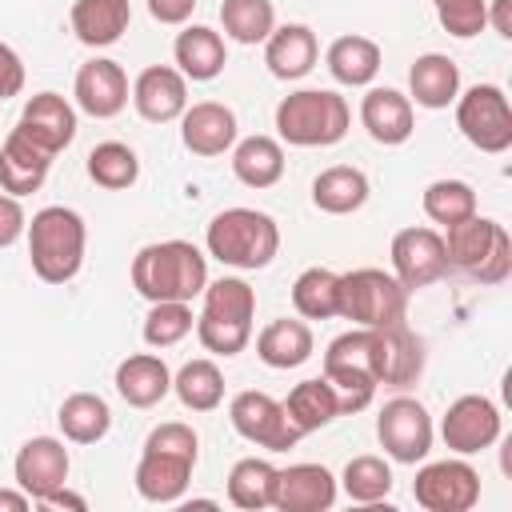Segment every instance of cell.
Returning a JSON list of instances; mask_svg holds the SVG:
<instances>
[{"label":"cell","instance_id":"6","mask_svg":"<svg viewBox=\"0 0 512 512\" xmlns=\"http://www.w3.org/2000/svg\"><path fill=\"white\" fill-rule=\"evenodd\" d=\"M408 288L384 268H352L340 276V316L352 328H392L404 324Z\"/></svg>","mask_w":512,"mask_h":512},{"label":"cell","instance_id":"45","mask_svg":"<svg viewBox=\"0 0 512 512\" xmlns=\"http://www.w3.org/2000/svg\"><path fill=\"white\" fill-rule=\"evenodd\" d=\"M144 448H156V452H176V456L196 460V456H200V436H196L188 424L168 420V424H156V428L148 432Z\"/></svg>","mask_w":512,"mask_h":512},{"label":"cell","instance_id":"41","mask_svg":"<svg viewBox=\"0 0 512 512\" xmlns=\"http://www.w3.org/2000/svg\"><path fill=\"white\" fill-rule=\"evenodd\" d=\"M220 24H224V36L236 44H264L276 28V8L272 0H224Z\"/></svg>","mask_w":512,"mask_h":512},{"label":"cell","instance_id":"49","mask_svg":"<svg viewBox=\"0 0 512 512\" xmlns=\"http://www.w3.org/2000/svg\"><path fill=\"white\" fill-rule=\"evenodd\" d=\"M196 0H148V16L156 24H184L192 16Z\"/></svg>","mask_w":512,"mask_h":512},{"label":"cell","instance_id":"52","mask_svg":"<svg viewBox=\"0 0 512 512\" xmlns=\"http://www.w3.org/2000/svg\"><path fill=\"white\" fill-rule=\"evenodd\" d=\"M32 496L24 488H0V512H28Z\"/></svg>","mask_w":512,"mask_h":512},{"label":"cell","instance_id":"15","mask_svg":"<svg viewBox=\"0 0 512 512\" xmlns=\"http://www.w3.org/2000/svg\"><path fill=\"white\" fill-rule=\"evenodd\" d=\"M68 448L64 440L56 436H32L20 444L16 460H12V476H16V488H24L32 496V504L48 492H56L60 484H68Z\"/></svg>","mask_w":512,"mask_h":512},{"label":"cell","instance_id":"22","mask_svg":"<svg viewBox=\"0 0 512 512\" xmlns=\"http://www.w3.org/2000/svg\"><path fill=\"white\" fill-rule=\"evenodd\" d=\"M360 124L368 128V136L384 148L404 144L416 132V112L412 100L396 88H368L360 100Z\"/></svg>","mask_w":512,"mask_h":512},{"label":"cell","instance_id":"5","mask_svg":"<svg viewBox=\"0 0 512 512\" xmlns=\"http://www.w3.org/2000/svg\"><path fill=\"white\" fill-rule=\"evenodd\" d=\"M204 244H208V256H216L220 264L228 268H240V272H256V268H268L280 252V228L268 212H256V208H224L208 220V232H204Z\"/></svg>","mask_w":512,"mask_h":512},{"label":"cell","instance_id":"1","mask_svg":"<svg viewBox=\"0 0 512 512\" xmlns=\"http://www.w3.org/2000/svg\"><path fill=\"white\" fill-rule=\"evenodd\" d=\"M128 276L148 304H160V300L192 304L208 284V256L192 240H156L132 256Z\"/></svg>","mask_w":512,"mask_h":512},{"label":"cell","instance_id":"44","mask_svg":"<svg viewBox=\"0 0 512 512\" xmlns=\"http://www.w3.org/2000/svg\"><path fill=\"white\" fill-rule=\"evenodd\" d=\"M432 8H436L440 28L448 36H456V40H472L488 24V16H484L488 0H432Z\"/></svg>","mask_w":512,"mask_h":512},{"label":"cell","instance_id":"50","mask_svg":"<svg viewBox=\"0 0 512 512\" xmlns=\"http://www.w3.org/2000/svg\"><path fill=\"white\" fill-rule=\"evenodd\" d=\"M36 508H72V512H84V508H88V500H84L80 492H68V484H60L56 492L40 496V500H36Z\"/></svg>","mask_w":512,"mask_h":512},{"label":"cell","instance_id":"17","mask_svg":"<svg viewBox=\"0 0 512 512\" xmlns=\"http://www.w3.org/2000/svg\"><path fill=\"white\" fill-rule=\"evenodd\" d=\"M72 96H76L80 112H88L96 120H112L128 108V72L108 56H92L88 64H80Z\"/></svg>","mask_w":512,"mask_h":512},{"label":"cell","instance_id":"36","mask_svg":"<svg viewBox=\"0 0 512 512\" xmlns=\"http://www.w3.org/2000/svg\"><path fill=\"white\" fill-rule=\"evenodd\" d=\"M292 308L300 320H332L340 316V272L332 268H304L292 284Z\"/></svg>","mask_w":512,"mask_h":512},{"label":"cell","instance_id":"32","mask_svg":"<svg viewBox=\"0 0 512 512\" xmlns=\"http://www.w3.org/2000/svg\"><path fill=\"white\" fill-rule=\"evenodd\" d=\"M500 220H492V216H468V220H460V224H452V228H444V256H448V268H460V272H476L480 264H484V256L492 252V244H496V236H500Z\"/></svg>","mask_w":512,"mask_h":512},{"label":"cell","instance_id":"19","mask_svg":"<svg viewBox=\"0 0 512 512\" xmlns=\"http://www.w3.org/2000/svg\"><path fill=\"white\" fill-rule=\"evenodd\" d=\"M132 108L148 120V124H168L180 120V112L188 108V80L180 76V68L172 64H152L136 76L132 84Z\"/></svg>","mask_w":512,"mask_h":512},{"label":"cell","instance_id":"13","mask_svg":"<svg viewBox=\"0 0 512 512\" xmlns=\"http://www.w3.org/2000/svg\"><path fill=\"white\" fill-rule=\"evenodd\" d=\"M388 256H392V276H396L408 292L428 288V284H436V280L448 272L444 232L424 228V224H420V228H400V232L392 236Z\"/></svg>","mask_w":512,"mask_h":512},{"label":"cell","instance_id":"51","mask_svg":"<svg viewBox=\"0 0 512 512\" xmlns=\"http://www.w3.org/2000/svg\"><path fill=\"white\" fill-rule=\"evenodd\" d=\"M484 16H488V24H492L504 40H512V0H488Z\"/></svg>","mask_w":512,"mask_h":512},{"label":"cell","instance_id":"16","mask_svg":"<svg viewBox=\"0 0 512 512\" xmlns=\"http://www.w3.org/2000/svg\"><path fill=\"white\" fill-rule=\"evenodd\" d=\"M336 476L324 464H288L276 468L272 480V508L280 512H328L336 504Z\"/></svg>","mask_w":512,"mask_h":512},{"label":"cell","instance_id":"10","mask_svg":"<svg viewBox=\"0 0 512 512\" xmlns=\"http://www.w3.org/2000/svg\"><path fill=\"white\" fill-rule=\"evenodd\" d=\"M228 420L248 444L264 448V452H288V448L300 444V432L292 428L284 404L268 392H256V388L236 392L232 404H228Z\"/></svg>","mask_w":512,"mask_h":512},{"label":"cell","instance_id":"26","mask_svg":"<svg viewBox=\"0 0 512 512\" xmlns=\"http://www.w3.org/2000/svg\"><path fill=\"white\" fill-rule=\"evenodd\" d=\"M172 56H176L180 76H184V80H196V84L216 80V76L224 72V64H228L224 36H220L216 28H208V24H188V28L176 36Z\"/></svg>","mask_w":512,"mask_h":512},{"label":"cell","instance_id":"18","mask_svg":"<svg viewBox=\"0 0 512 512\" xmlns=\"http://www.w3.org/2000/svg\"><path fill=\"white\" fill-rule=\"evenodd\" d=\"M236 112L220 100H200L180 112V140L192 156H224L236 144Z\"/></svg>","mask_w":512,"mask_h":512},{"label":"cell","instance_id":"9","mask_svg":"<svg viewBox=\"0 0 512 512\" xmlns=\"http://www.w3.org/2000/svg\"><path fill=\"white\" fill-rule=\"evenodd\" d=\"M432 416L416 396H392L376 416V440L396 464H420L432 452Z\"/></svg>","mask_w":512,"mask_h":512},{"label":"cell","instance_id":"24","mask_svg":"<svg viewBox=\"0 0 512 512\" xmlns=\"http://www.w3.org/2000/svg\"><path fill=\"white\" fill-rule=\"evenodd\" d=\"M116 396L132 408H156L172 392V372L156 352H132L116 364Z\"/></svg>","mask_w":512,"mask_h":512},{"label":"cell","instance_id":"8","mask_svg":"<svg viewBox=\"0 0 512 512\" xmlns=\"http://www.w3.org/2000/svg\"><path fill=\"white\" fill-rule=\"evenodd\" d=\"M456 128L460 136L488 152L500 156L512 148V104L500 84H472L468 92L456 96Z\"/></svg>","mask_w":512,"mask_h":512},{"label":"cell","instance_id":"31","mask_svg":"<svg viewBox=\"0 0 512 512\" xmlns=\"http://www.w3.org/2000/svg\"><path fill=\"white\" fill-rule=\"evenodd\" d=\"M368 176L352 164H332L312 180V204L328 216H348L368 204Z\"/></svg>","mask_w":512,"mask_h":512},{"label":"cell","instance_id":"39","mask_svg":"<svg viewBox=\"0 0 512 512\" xmlns=\"http://www.w3.org/2000/svg\"><path fill=\"white\" fill-rule=\"evenodd\" d=\"M84 168H88V180L100 184V188H108V192H124V188H132L140 180V156L128 144H120V140L96 144L88 152V164Z\"/></svg>","mask_w":512,"mask_h":512},{"label":"cell","instance_id":"25","mask_svg":"<svg viewBox=\"0 0 512 512\" xmlns=\"http://www.w3.org/2000/svg\"><path fill=\"white\" fill-rule=\"evenodd\" d=\"M320 44L308 24H280L264 40V64L276 80H304L316 68Z\"/></svg>","mask_w":512,"mask_h":512},{"label":"cell","instance_id":"11","mask_svg":"<svg viewBox=\"0 0 512 512\" xmlns=\"http://www.w3.org/2000/svg\"><path fill=\"white\" fill-rule=\"evenodd\" d=\"M412 496L428 512H468L480 500V472L456 456V460H432L416 472Z\"/></svg>","mask_w":512,"mask_h":512},{"label":"cell","instance_id":"30","mask_svg":"<svg viewBox=\"0 0 512 512\" xmlns=\"http://www.w3.org/2000/svg\"><path fill=\"white\" fill-rule=\"evenodd\" d=\"M324 64H328V72H332L336 84H344V88H368L376 80V72H380V44L372 36H356V32L336 36L328 44Z\"/></svg>","mask_w":512,"mask_h":512},{"label":"cell","instance_id":"14","mask_svg":"<svg viewBox=\"0 0 512 512\" xmlns=\"http://www.w3.org/2000/svg\"><path fill=\"white\" fill-rule=\"evenodd\" d=\"M368 356H372L376 384H388V388H408L424 372V340L408 332V324L368 328Z\"/></svg>","mask_w":512,"mask_h":512},{"label":"cell","instance_id":"47","mask_svg":"<svg viewBox=\"0 0 512 512\" xmlns=\"http://www.w3.org/2000/svg\"><path fill=\"white\" fill-rule=\"evenodd\" d=\"M28 228V216L20 208V196L0 192V248H12Z\"/></svg>","mask_w":512,"mask_h":512},{"label":"cell","instance_id":"21","mask_svg":"<svg viewBox=\"0 0 512 512\" xmlns=\"http://www.w3.org/2000/svg\"><path fill=\"white\" fill-rule=\"evenodd\" d=\"M52 152L40 148L32 136H24L20 128H12L0 144V188L8 196H28V192H40V184L48 180V168H52Z\"/></svg>","mask_w":512,"mask_h":512},{"label":"cell","instance_id":"43","mask_svg":"<svg viewBox=\"0 0 512 512\" xmlns=\"http://www.w3.org/2000/svg\"><path fill=\"white\" fill-rule=\"evenodd\" d=\"M192 328H196L192 304H184V300H160V304L148 308L140 332H144V344H148V348H172V344H180Z\"/></svg>","mask_w":512,"mask_h":512},{"label":"cell","instance_id":"3","mask_svg":"<svg viewBox=\"0 0 512 512\" xmlns=\"http://www.w3.org/2000/svg\"><path fill=\"white\" fill-rule=\"evenodd\" d=\"M352 108L332 88H300L276 104V136L292 148H332L348 136Z\"/></svg>","mask_w":512,"mask_h":512},{"label":"cell","instance_id":"20","mask_svg":"<svg viewBox=\"0 0 512 512\" xmlns=\"http://www.w3.org/2000/svg\"><path fill=\"white\" fill-rule=\"evenodd\" d=\"M16 128H20L24 136H32L40 148H48L52 156H60V152L76 140V108H72L60 92H36V96L24 104Z\"/></svg>","mask_w":512,"mask_h":512},{"label":"cell","instance_id":"2","mask_svg":"<svg viewBox=\"0 0 512 512\" xmlns=\"http://www.w3.org/2000/svg\"><path fill=\"white\" fill-rule=\"evenodd\" d=\"M24 236H28V264L44 284H68L80 276L88 228L76 208H64V204L40 208L28 220Z\"/></svg>","mask_w":512,"mask_h":512},{"label":"cell","instance_id":"7","mask_svg":"<svg viewBox=\"0 0 512 512\" xmlns=\"http://www.w3.org/2000/svg\"><path fill=\"white\" fill-rule=\"evenodd\" d=\"M324 380L336 388L340 416H352L372 404L376 396V376H372V356H368V328L340 332L324 348Z\"/></svg>","mask_w":512,"mask_h":512},{"label":"cell","instance_id":"12","mask_svg":"<svg viewBox=\"0 0 512 512\" xmlns=\"http://www.w3.org/2000/svg\"><path fill=\"white\" fill-rule=\"evenodd\" d=\"M500 432H504L500 408L476 392L456 396L448 404V412L440 416V436H444L448 452H456V456H476V452L492 448L500 440Z\"/></svg>","mask_w":512,"mask_h":512},{"label":"cell","instance_id":"34","mask_svg":"<svg viewBox=\"0 0 512 512\" xmlns=\"http://www.w3.org/2000/svg\"><path fill=\"white\" fill-rule=\"evenodd\" d=\"M232 176L248 188H272L284 176V148L272 136H244L232 144Z\"/></svg>","mask_w":512,"mask_h":512},{"label":"cell","instance_id":"40","mask_svg":"<svg viewBox=\"0 0 512 512\" xmlns=\"http://www.w3.org/2000/svg\"><path fill=\"white\" fill-rule=\"evenodd\" d=\"M420 208H424V216H428L432 224L452 228V224L476 216V188H472L468 180H456V176L432 180V184L424 188V196H420Z\"/></svg>","mask_w":512,"mask_h":512},{"label":"cell","instance_id":"38","mask_svg":"<svg viewBox=\"0 0 512 512\" xmlns=\"http://www.w3.org/2000/svg\"><path fill=\"white\" fill-rule=\"evenodd\" d=\"M272 480H276V464L264 456H244L232 464L228 472V500L244 512H260L272 508Z\"/></svg>","mask_w":512,"mask_h":512},{"label":"cell","instance_id":"33","mask_svg":"<svg viewBox=\"0 0 512 512\" xmlns=\"http://www.w3.org/2000/svg\"><path fill=\"white\" fill-rule=\"evenodd\" d=\"M280 404H284V412H288V420H292V428H296L300 436L320 432V428H328V424L340 416L336 388H332L324 376L300 380V384L288 392V400H280Z\"/></svg>","mask_w":512,"mask_h":512},{"label":"cell","instance_id":"27","mask_svg":"<svg viewBox=\"0 0 512 512\" xmlns=\"http://www.w3.org/2000/svg\"><path fill=\"white\" fill-rule=\"evenodd\" d=\"M460 96V68L456 60H448L444 52H424L412 60L408 68V100H416L420 108H448Z\"/></svg>","mask_w":512,"mask_h":512},{"label":"cell","instance_id":"28","mask_svg":"<svg viewBox=\"0 0 512 512\" xmlns=\"http://www.w3.org/2000/svg\"><path fill=\"white\" fill-rule=\"evenodd\" d=\"M68 24L80 44L88 48H108L116 44L128 24H132V4L128 0H76L68 12Z\"/></svg>","mask_w":512,"mask_h":512},{"label":"cell","instance_id":"42","mask_svg":"<svg viewBox=\"0 0 512 512\" xmlns=\"http://www.w3.org/2000/svg\"><path fill=\"white\" fill-rule=\"evenodd\" d=\"M336 484H340L344 496L356 500V504H380V500L392 492V468H388L384 456L364 452V456H352V460L344 464V472H340Z\"/></svg>","mask_w":512,"mask_h":512},{"label":"cell","instance_id":"37","mask_svg":"<svg viewBox=\"0 0 512 512\" xmlns=\"http://www.w3.org/2000/svg\"><path fill=\"white\" fill-rule=\"evenodd\" d=\"M172 392L188 412H212L224 400V372L216 360H188L176 376H172Z\"/></svg>","mask_w":512,"mask_h":512},{"label":"cell","instance_id":"35","mask_svg":"<svg viewBox=\"0 0 512 512\" xmlns=\"http://www.w3.org/2000/svg\"><path fill=\"white\" fill-rule=\"evenodd\" d=\"M56 424H60L64 440H72V444H96L112 428V408L96 392H72V396H64V404L56 412Z\"/></svg>","mask_w":512,"mask_h":512},{"label":"cell","instance_id":"46","mask_svg":"<svg viewBox=\"0 0 512 512\" xmlns=\"http://www.w3.org/2000/svg\"><path fill=\"white\" fill-rule=\"evenodd\" d=\"M508 272H512V236H508V228H500L492 252H488L484 264L472 272V280H480V284H504Z\"/></svg>","mask_w":512,"mask_h":512},{"label":"cell","instance_id":"48","mask_svg":"<svg viewBox=\"0 0 512 512\" xmlns=\"http://www.w3.org/2000/svg\"><path fill=\"white\" fill-rule=\"evenodd\" d=\"M20 88H24V60L16 56V48L0 40V100L20 96Z\"/></svg>","mask_w":512,"mask_h":512},{"label":"cell","instance_id":"4","mask_svg":"<svg viewBox=\"0 0 512 512\" xmlns=\"http://www.w3.org/2000/svg\"><path fill=\"white\" fill-rule=\"evenodd\" d=\"M204 308L196 316V336L208 352L216 356H236L252 340V320H256V288L240 276H220L204 284Z\"/></svg>","mask_w":512,"mask_h":512},{"label":"cell","instance_id":"29","mask_svg":"<svg viewBox=\"0 0 512 512\" xmlns=\"http://www.w3.org/2000/svg\"><path fill=\"white\" fill-rule=\"evenodd\" d=\"M312 328L304 320H292V316H280V320H268L256 336V356L276 368V372H288V368H300L304 360H312Z\"/></svg>","mask_w":512,"mask_h":512},{"label":"cell","instance_id":"23","mask_svg":"<svg viewBox=\"0 0 512 512\" xmlns=\"http://www.w3.org/2000/svg\"><path fill=\"white\" fill-rule=\"evenodd\" d=\"M192 468H196V460H188V456L144 448L132 480L148 504H176V500H184V492L192 484Z\"/></svg>","mask_w":512,"mask_h":512}]
</instances>
